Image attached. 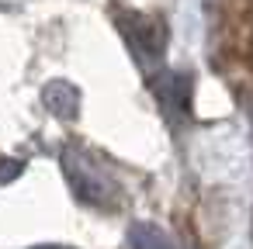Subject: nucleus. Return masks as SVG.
<instances>
[{
  "mask_svg": "<svg viewBox=\"0 0 253 249\" xmlns=\"http://www.w3.org/2000/svg\"><path fill=\"white\" fill-rule=\"evenodd\" d=\"M63 173H66L73 194H77L84 204H94V208H111V204H115V183H111L80 149H66V152H63Z\"/></svg>",
  "mask_w": 253,
  "mask_h": 249,
  "instance_id": "f257e3e1",
  "label": "nucleus"
},
{
  "mask_svg": "<svg viewBox=\"0 0 253 249\" xmlns=\"http://www.w3.org/2000/svg\"><path fill=\"white\" fill-rule=\"evenodd\" d=\"M118 28H122L125 42L132 45L135 56H146V59H160L163 56V28H160V21L135 14V18H122Z\"/></svg>",
  "mask_w": 253,
  "mask_h": 249,
  "instance_id": "f03ea898",
  "label": "nucleus"
},
{
  "mask_svg": "<svg viewBox=\"0 0 253 249\" xmlns=\"http://www.w3.org/2000/svg\"><path fill=\"white\" fill-rule=\"evenodd\" d=\"M42 104H45L56 118L73 121V118L80 114V90H77L70 80H52V83H45V90H42Z\"/></svg>",
  "mask_w": 253,
  "mask_h": 249,
  "instance_id": "7ed1b4c3",
  "label": "nucleus"
},
{
  "mask_svg": "<svg viewBox=\"0 0 253 249\" xmlns=\"http://www.w3.org/2000/svg\"><path fill=\"white\" fill-rule=\"evenodd\" d=\"M128 242H132V249H173V242L167 239V232H160L156 225H146V221L132 225Z\"/></svg>",
  "mask_w": 253,
  "mask_h": 249,
  "instance_id": "20e7f679",
  "label": "nucleus"
},
{
  "mask_svg": "<svg viewBox=\"0 0 253 249\" xmlns=\"http://www.w3.org/2000/svg\"><path fill=\"white\" fill-rule=\"evenodd\" d=\"M21 170H25V163H21V159H7V156H0V183L18 180V177H21Z\"/></svg>",
  "mask_w": 253,
  "mask_h": 249,
  "instance_id": "39448f33",
  "label": "nucleus"
},
{
  "mask_svg": "<svg viewBox=\"0 0 253 249\" xmlns=\"http://www.w3.org/2000/svg\"><path fill=\"white\" fill-rule=\"evenodd\" d=\"M35 249H73V246H35Z\"/></svg>",
  "mask_w": 253,
  "mask_h": 249,
  "instance_id": "423d86ee",
  "label": "nucleus"
}]
</instances>
